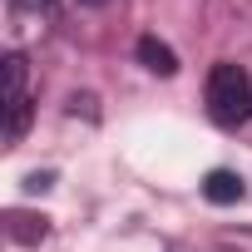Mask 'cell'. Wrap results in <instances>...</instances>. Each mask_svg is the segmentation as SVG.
<instances>
[{"mask_svg":"<svg viewBox=\"0 0 252 252\" xmlns=\"http://www.w3.org/2000/svg\"><path fill=\"white\" fill-rule=\"evenodd\" d=\"M139 60H144V64H149L154 74H173V69H178L173 50H168L163 40H154V35H144V40H139Z\"/></svg>","mask_w":252,"mask_h":252,"instance_id":"277c9868","label":"cell"},{"mask_svg":"<svg viewBox=\"0 0 252 252\" xmlns=\"http://www.w3.org/2000/svg\"><path fill=\"white\" fill-rule=\"evenodd\" d=\"M203 99H208V119L222 124V129H237V124L252 119V79L242 64H213L208 69V84H203Z\"/></svg>","mask_w":252,"mask_h":252,"instance_id":"6da1fadb","label":"cell"},{"mask_svg":"<svg viewBox=\"0 0 252 252\" xmlns=\"http://www.w3.org/2000/svg\"><path fill=\"white\" fill-rule=\"evenodd\" d=\"M203 198H208V203H237V198H242V178L227 173V168H213V173L203 178Z\"/></svg>","mask_w":252,"mask_h":252,"instance_id":"3957f363","label":"cell"},{"mask_svg":"<svg viewBox=\"0 0 252 252\" xmlns=\"http://www.w3.org/2000/svg\"><path fill=\"white\" fill-rule=\"evenodd\" d=\"M10 5H15V10H45L50 0H10Z\"/></svg>","mask_w":252,"mask_h":252,"instance_id":"5b68a950","label":"cell"},{"mask_svg":"<svg viewBox=\"0 0 252 252\" xmlns=\"http://www.w3.org/2000/svg\"><path fill=\"white\" fill-rule=\"evenodd\" d=\"M30 124V84H25V60L10 55L5 60V139L15 144Z\"/></svg>","mask_w":252,"mask_h":252,"instance_id":"7a4b0ae2","label":"cell"},{"mask_svg":"<svg viewBox=\"0 0 252 252\" xmlns=\"http://www.w3.org/2000/svg\"><path fill=\"white\" fill-rule=\"evenodd\" d=\"M84 5H104V0H84Z\"/></svg>","mask_w":252,"mask_h":252,"instance_id":"8992f818","label":"cell"}]
</instances>
